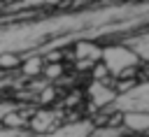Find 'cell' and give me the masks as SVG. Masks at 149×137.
Masks as SVG:
<instances>
[{
  "label": "cell",
  "mask_w": 149,
  "mask_h": 137,
  "mask_svg": "<svg viewBox=\"0 0 149 137\" xmlns=\"http://www.w3.org/2000/svg\"><path fill=\"white\" fill-rule=\"evenodd\" d=\"M112 109L116 111H144L149 114V81L140 84V86H133L128 91H123L121 95H116V100L112 102Z\"/></svg>",
  "instance_id": "cell-1"
},
{
  "label": "cell",
  "mask_w": 149,
  "mask_h": 137,
  "mask_svg": "<svg viewBox=\"0 0 149 137\" xmlns=\"http://www.w3.org/2000/svg\"><path fill=\"white\" fill-rule=\"evenodd\" d=\"M140 58L128 49V46H107L102 49V65L112 74H121L126 67H133Z\"/></svg>",
  "instance_id": "cell-2"
},
{
  "label": "cell",
  "mask_w": 149,
  "mask_h": 137,
  "mask_svg": "<svg viewBox=\"0 0 149 137\" xmlns=\"http://www.w3.org/2000/svg\"><path fill=\"white\" fill-rule=\"evenodd\" d=\"M88 93H91L93 107H105V104H112V102L116 100V93H114L112 88H107L102 81H93L91 88H88Z\"/></svg>",
  "instance_id": "cell-3"
},
{
  "label": "cell",
  "mask_w": 149,
  "mask_h": 137,
  "mask_svg": "<svg viewBox=\"0 0 149 137\" xmlns=\"http://www.w3.org/2000/svg\"><path fill=\"white\" fill-rule=\"evenodd\" d=\"M74 53H77V60H84V63H93L98 58H102V49H98L93 42L84 39V42H77L74 44Z\"/></svg>",
  "instance_id": "cell-4"
},
{
  "label": "cell",
  "mask_w": 149,
  "mask_h": 137,
  "mask_svg": "<svg viewBox=\"0 0 149 137\" xmlns=\"http://www.w3.org/2000/svg\"><path fill=\"white\" fill-rule=\"evenodd\" d=\"M126 46L137 56V58H144V60H149V33H144V35H135V37H130L128 42H126Z\"/></svg>",
  "instance_id": "cell-5"
},
{
  "label": "cell",
  "mask_w": 149,
  "mask_h": 137,
  "mask_svg": "<svg viewBox=\"0 0 149 137\" xmlns=\"http://www.w3.org/2000/svg\"><path fill=\"white\" fill-rule=\"evenodd\" d=\"M123 125L130 128V130H149V114L128 111V114H123Z\"/></svg>",
  "instance_id": "cell-6"
},
{
  "label": "cell",
  "mask_w": 149,
  "mask_h": 137,
  "mask_svg": "<svg viewBox=\"0 0 149 137\" xmlns=\"http://www.w3.org/2000/svg\"><path fill=\"white\" fill-rule=\"evenodd\" d=\"M28 125L35 130V132H49L51 130V125H54V114L51 111H37L30 121H28Z\"/></svg>",
  "instance_id": "cell-7"
},
{
  "label": "cell",
  "mask_w": 149,
  "mask_h": 137,
  "mask_svg": "<svg viewBox=\"0 0 149 137\" xmlns=\"http://www.w3.org/2000/svg\"><path fill=\"white\" fill-rule=\"evenodd\" d=\"M21 72H23L26 77H37L40 72H44V60H42L40 56H28V58H23V63H21Z\"/></svg>",
  "instance_id": "cell-8"
},
{
  "label": "cell",
  "mask_w": 149,
  "mask_h": 137,
  "mask_svg": "<svg viewBox=\"0 0 149 137\" xmlns=\"http://www.w3.org/2000/svg\"><path fill=\"white\" fill-rule=\"evenodd\" d=\"M26 123H28V118H26L21 111H5V114H2V125L9 128V130H19V128H23Z\"/></svg>",
  "instance_id": "cell-9"
},
{
  "label": "cell",
  "mask_w": 149,
  "mask_h": 137,
  "mask_svg": "<svg viewBox=\"0 0 149 137\" xmlns=\"http://www.w3.org/2000/svg\"><path fill=\"white\" fill-rule=\"evenodd\" d=\"M21 56L16 51H2L0 53V70H16L21 67Z\"/></svg>",
  "instance_id": "cell-10"
},
{
  "label": "cell",
  "mask_w": 149,
  "mask_h": 137,
  "mask_svg": "<svg viewBox=\"0 0 149 137\" xmlns=\"http://www.w3.org/2000/svg\"><path fill=\"white\" fill-rule=\"evenodd\" d=\"M44 74H47V79H54V77H58V74H61V65H58V63H51V65H47V67H44Z\"/></svg>",
  "instance_id": "cell-11"
},
{
  "label": "cell",
  "mask_w": 149,
  "mask_h": 137,
  "mask_svg": "<svg viewBox=\"0 0 149 137\" xmlns=\"http://www.w3.org/2000/svg\"><path fill=\"white\" fill-rule=\"evenodd\" d=\"M40 100H42V102H51V100H54V88H44V91L40 93Z\"/></svg>",
  "instance_id": "cell-12"
}]
</instances>
